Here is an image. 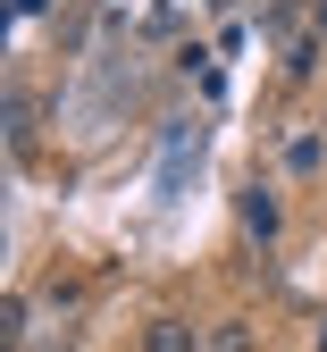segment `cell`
Returning <instances> with one entry per match:
<instances>
[{"label":"cell","mask_w":327,"mask_h":352,"mask_svg":"<svg viewBox=\"0 0 327 352\" xmlns=\"http://www.w3.org/2000/svg\"><path fill=\"white\" fill-rule=\"evenodd\" d=\"M143 352H202V336L184 327V319H151V336H143Z\"/></svg>","instance_id":"1"},{"label":"cell","mask_w":327,"mask_h":352,"mask_svg":"<svg viewBox=\"0 0 327 352\" xmlns=\"http://www.w3.org/2000/svg\"><path fill=\"white\" fill-rule=\"evenodd\" d=\"M244 227H252V235H260V243H268V235H277V201H268V193H260V185H252V193H244Z\"/></svg>","instance_id":"2"},{"label":"cell","mask_w":327,"mask_h":352,"mask_svg":"<svg viewBox=\"0 0 327 352\" xmlns=\"http://www.w3.org/2000/svg\"><path fill=\"white\" fill-rule=\"evenodd\" d=\"M202 352H252V327H244V319H218V327L202 336Z\"/></svg>","instance_id":"3"},{"label":"cell","mask_w":327,"mask_h":352,"mask_svg":"<svg viewBox=\"0 0 327 352\" xmlns=\"http://www.w3.org/2000/svg\"><path fill=\"white\" fill-rule=\"evenodd\" d=\"M25 143H34V101L9 93V151H25Z\"/></svg>","instance_id":"4"},{"label":"cell","mask_w":327,"mask_h":352,"mask_svg":"<svg viewBox=\"0 0 327 352\" xmlns=\"http://www.w3.org/2000/svg\"><path fill=\"white\" fill-rule=\"evenodd\" d=\"M0 344H9V352L25 344V294H9V302H0Z\"/></svg>","instance_id":"5"},{"label":"cell","mask_w":327,"mask_h":352,"mask_svg":"<svg viewBox=\"0 0 327 352\" xmlns=\"http://www.w3.org/2000/svg\"><path fill=\"white\" fill-rule=\"evenodd\" d=\"M319 160H327V143H319V135H294V151H286V168H294V176H310Z\"/></svg>","instance_id":"6"},{"label":"cell","mask_w":327,"mask_h":352,"mask_svg":"<svg viewBox=\"0 0 327 352\" xmlns=\"http://www.w3.org/2000/svg\"><path fill=\"white\" fill-rule=\"evenodd\" d=\"M286 67H294V76H310V67H319V34H302V42H294V51H286Z\"/></svg>","instance_id":"7"},{"label":"cell","mask_w":327,"mask_h":352,"mask_svg":"<svg viewBox=\"0 0 327 352\" xmlns=\"http://www.w3.org/2000/svg\"><path fill=\"white\" fill-rule=\"evenodd\" d=\"M310 34H327V0H319V9H310Z\"/></svg>","instance_id":"8"},{"label":"cell","mask_w":327,"mask_h":352,"mask_svg":"<svg viewBox=\"0 0 327 352\" xmlns=\"http://www.w3.org/2000/svg\"><path fill=\"white\" fill-rule=\"evenodd\" d=\"M319 352H327V327H319Z\"/></svg>","instance_id":"9"}]
</instances>
